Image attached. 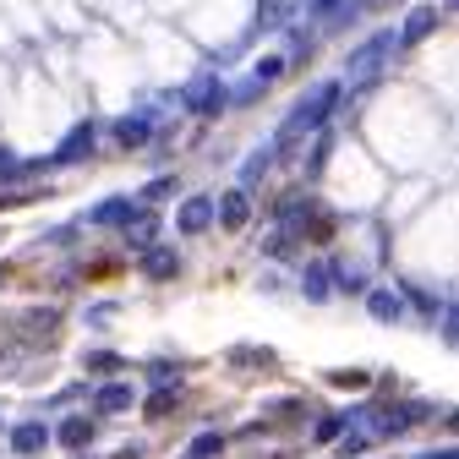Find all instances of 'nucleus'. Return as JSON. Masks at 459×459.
<instances>
[{"label":"nucleus","instance_id":"39448f33","mask_svg":"<svg viewBox=\"0 0 459 459\" xmlns=\"http://www.w3.org/2000/svg\"><path fill=\"white\" fill-rule=\"evenodd\" d=\"M208 224H213V197H186L181 230H186V236H197V230H208Z\"/></svg>","mask_w":459,"mask_h":459},{"label":"nucleus","instance_id":"9d476101","mask_svg":"<svg viewBox=\"0 0 459 459\" xmlns=\"http://www.w3.org/2000/svg\"><path fill=\"white\" fill-rule=\"evenodd\" d=\"M44 443H49V432H44L39 421H28V427H17V432H12V448H17V454H39Z\"/></svg>","mask_w":459,"mask_h":459},{"label":"nucleus","instance_id":"4468645a","mask_svg":"<svg viewBox=\"0 0 459 459\" xmlns=\"http://www.w3.org/2000/svg\"><path fill=\"white\" fill-rule=\"evenodd\" d=\"M367 307H372V317H377V323L399 317V296H394V290H372V301H367Z\"/></svg>","mask_w":459,"mask_h":459},{"label":"nucleus","instance_id":"2eb2a0df","mask_svg":"<svg viewBox=\"0 0 459 459\" xmlns=\"http://www.w3.org/2000/svg\"><path fill=\"white\" fill-rule=\"evenodd\" d=\"M169 405H176V383H164V388H159V394L148 399V416H164Z\"/></svg>","mask_w":459,"mask_h":459},{"label":"nucleus","instance_id":"dca6fc26","mask_svg":"<svg viewBox=\"0 0 459 459\" xmlns=\"http://www.w3.org/2000/svg\"><path fill=\"white\" fill-rule=\"evenodd\" d=\"M208 454H219V432H203V437H192V459H208Z\"/></svg>","mask_w":459,"mask_h":459},{"label":"nucleus","instance_id":"20e7f679","mask_svg":"<svg viewBox=\"0 0 459 459\" xmlns=\"http://www.w3.org/2000/svg\"><path fill=\"white\" fill-rule=\"evenodd\" d=\"M432 28H437V6H416V12L405 17V28H399V44H421Z\"/></svg>","mask_w":459,"mask_h":459},{"label":"nucleus","instance_id":"a211bd4d","mask_svg":"<svg viewBox=\"0 0 459 459\" xmlns=\"http://www.w3.org/2000/svg\"><path fill=\"white\" fill-rule=\"evenodd\" d=\"M88 367H93V372H115V367H121V356H109V351H93V356H88Z\"/></svg>","mask_w":459,"mask_h":459},{"label":"nucleus","instance_id":"ddd939ff","mask_svg":"<svg viewBox=\"0 0 459 459\" xmlns=\"http://www.w3.org/2000/svg\"><path fill=\"white\" fill-rule=\"evenodd\" d=\"M115 137H121L126 148H143V143H148V121H143V115H126V121L115 126Z\"/></svg>","mask_w":459,"mask_h":459},{"label":"nucleus","instance_id":"f8f14e48","mask_svg":"<svg viewBox=\"0 0 459 459\" xmlns=\"http://www.w3.org/2000/svg\"><path fill=\"white\" fill-rule=\"evenodd\" d=\"M88 437H93V421H88V416H72V421H61V443H66V448H82Z\"/></svg>","mask_w":459,"mask_h":459},{"label":"nucleus","instance_id":"4be33fe9","mask_svg":"<svg viewBox=\"0 0 459 459\" xmlns=\"http://www.w3.org/2000/svg\"><path fill=\"white\" fill-rule=\"evenodd\" d=\"M0 176H6V164H0Z\"/></svg>","mask_w":459,"mask_h":459},{"label":"nucleus","instance_id":"412c9836","mask_svg":"<svg viewBox=\"0 0 459 459\" xmlns=\"http://www.w3.org/2000/svg\"><path fill=\"white\" fill-rule=\"evenodd\" d=\"M317 6H323V12H328V6H339V0H317Z\"/></svg>","mask_w":459,"mask_h":459},{"label":"nucleus","instance_id":"1a4fd4ad","mask_svg":"<svg viewBox=\"0 0 459 459\" xmlns=\"http://www.w3.org/2000/svg\"><path fill=\"white\" fill-rule=\"evenodd\" d=\"M99 411H104V416L132 411V383H109V388H99Z\"/></svg>","mask_w":459,"mask_h":459},{"label":"nucleus","instance_id":"f03ea898","mask_svg":"<svg viewBox=\"0 0 459 459\" xmlns=\"http://www.w3.org/2000/svg\"><path fill=\"white\" fill-rule=\"evenodd\" d=\"M388 49H394V33H377L372 44H361V49L351 55V66H344L351 88H361V82H372V77H377V66L388 61Z\"/></svg>","mask_w":459,"mask_h":459},{"label":"nucleus","instance_id":"aec40b11","mask_svg":"<svg viewBox=\"0 0 459 459\" xmlns=\"http://www.w3.org/2000/svg\"><path fill=\"white\" fill-rule=\"evenodd\" d=\"M421 459H454V448H437V454H421Z\"/></svg>","mask_w":459,"mask_h":459},{"label":"nucleus","instance_id":"f257e3e1","mask_svg":"<svg viewBox=\"0 0 459 459\" xmlns=\"http://www.w3.org/2000/svg\"><path fill=\"white\" fill-rule=\"evenodd\" d=\"M339 104V88L333 82H323V88H312V99H301L296 109H290V121H284V132H279V143H296L301 132H317L323 121H328V109Z\"/></svg>","mask_w":459,"mask_h":459},{"label":"nucleus","instance_id":"5701e85b","mask_svg":"<svg viewBox=\"0 0 459 459\" xmlns=\"http://www.w3.org/2000/svg\"><path fill=\"white\" fill-rule=\"evenodd\" d=\"M0 279H6V268H0Z\"/></svg>","mask_w":459,"mask_h":459},{"label":"nucleus","instance_id":"6ab92c4d","mask_svg":"<svg viewBox=\"0 0 459 459\" xmlns=\"http://www.w3.org/2000/svg\"><path fill=\"white\" fill-rule=\"evenodd\" d=\"M339 427H344V421H323V427H317V443H333V437H339Z\"/></svg>","mask_w":459,"mask_h":459},{"label":"nucleus","instance_id":"0eeeda50","mask_svg":"<svg viewBox=\"0 0 459 459\" xmlns=\"http://www.w3.org/2000/svg\"><path fill=\"white\" fill-rule=\"evenodd\" d=\"M213 213H219V219H224L230 230H241V224H247V213H252V203H247V192H224Z\"/></svg>","mask_w":459,"mask_h":459},{"label":"nucleus","instance_id":"423d86ee","mask_svg":"<svg viewBox=\"0 0 459 459\" xmlns=\"http://www.w3.org/2000/svg\"><path fill=\"white\" fill-rule=\"evenodd\" d=\"M176 268H181L176 252H164V247H148V252H143V273H148V279H176Z\"/></svg>","mask_w":459,"mask_h":459},{"label":"nucleus","instance_id":"9b49d317","mask_svg":"<svg viewBox=\"0 0 459 459\" xmlns=\"http://www.w3.org/2000/svg\"><path fill=\"white\" fill-rule=\"evenodd\" d=\"M126 219H132V203L126 197H109V203L93 208V224H126Z\"/></svg>","mask_w":459,"mask_h":459},{"label":"nucleus","instance_id":"f3484780","mask_svg":"<svg viewBox=\"0 0 459 459\" xmlns=\"http://www.w3.org/2000/svg\"><path fill=\"white\" fill-rule=\"evenodd\" d=\"M307 296H312V301H323V296H328V273H323V268H312V273H307Z\"/></svg>","mask_w":459,"mask_h":459},{"label":"nucleus","instance_id":"6e6552de","mask_svg":"<svg viewBox=\"0 0 459 459\" xmlns=\"http://www.w3.org/2000/svg\"><path fill=\"white\" fill-rule=\"evenodd\" d=\"M88 148H93V126L82 121V126H77V132H72V137H66L61 148H55V164H72V159H82Z\"/></svg>","mask_w":459,"mask_h":459},{"label":"nucleus","instance_id":"7ed1b4c3","mask_svg":"<svg viewBox=\"0 0 459 459\" xmlns=\"http://www.w3.org/2000/svg\"><path fill=\"white\" fill-rule=\"evenodd\" d=\"M219 104H224V88H219L213 77H203V82L186 88V109H192V115H213Z\"/></svg>","mask_w":459,"mask_h":459}]
</instances>
